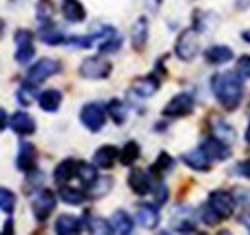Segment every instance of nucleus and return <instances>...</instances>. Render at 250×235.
<instances>
[{"label": "nucleus", "instance_id": "nucleus-1", "mask_svg": "<svg viewBox=\"0 0 250 235\" xmlns=\"http://www.w3.org/2000/svg\"><path fill=\"white\" fill-rule=\"evenodd\" d=\"M243 80L244 79L233 70L218 71L211 75V91L220 107L228 113L235 111L242 104L244 97Z\"/></svg>", "mask_w": 250, "mask_h": 235}, {"label": "nucleus", "instance_id": "nucleus-2", "mask_svg": "<svg viewBox=\"0 0 250 235\" xmlns=\"http://www.w3.org/2000/svg\"><path fill=\"white\" fill-rule=\"evenodd\" d=\"M207 205L213 210L219 220H229L235 213L236 199L234 194L228 190L215 189L208 195Z\"/></svg>", "mask_w": 250, "mask_h": 235}, {"label": "nucleus", "instance_id": "nucleus-3", "mask_svg": "<svg viewBox=\"0 0 250 235\" xmlns=\"http://www.w3.org/2000/svg\"><path fill=\"white\" fill-rule=\"evenodd\" d=\"M200 33L194 30L193 28H188L178 35L174 44V53L176 58L182 62L189 63L194 60L199 53L200 49Z\"/></svg>", "mask_w": 250, "mask_h": 235}, {"label": "nucleus", "instance_id": "nucleus-4", "mask_svg": "<svg viewBox=\"0 0 250 235\" xmlns=\"http://www.w3.org/2000/svg\"><path fill=\"white\" fill-rule=\"evenodd\" d=\"M79 75L88 80H104L113 73V63L100 55L83 59L79 65Z\"/></svg>", "mask_w": 250, "mask_h": 235}, {"label": "nucleus", "instance_id": "nucleus-5", "mask_svg": "<svg viewBox=\"0 0 250 235\" xmlns=\"http://www.w3.org/2000/svg\"><path fill=\"white\" fill-rule=\"evenodd\" d=\"M62 69V64L60 60L53 59V58H42L28 69L25 82L39 86L50 77L59 74Z\"/></svg>", "mask_w": 250, "mask_h": 235}, {"label": "nucleus", "instance_id": "nucleus-6", "mask_svg": "<svg viewBox=\"0 0 250 235\" xmlns=\"http://www.w3.org/2000/svg\"><path fill=\"white\" fill-rule=\"evenodd\" d=\"M195 110V100L193 95L187 91L175 94L162 109L160 114L164 118L170 119H180V118H188Z\"/></svg>", "mask_w": 250, "mask_h": 235}, {"label": "nucleus", "instance_id": "nucleus-7", "mask_svg": "<svg viewBox=\"0 0 250 235\" xmlns=\"http://www.w3.org/2000/svg\"><path fill=\"white\" fill-rule=\"evenodd\" d=\"M106 110L98 103H86L82 107L79 120L90 133H99L106 124Z\"/></svg>", "mask_w": 250, "mask_h": 235}, {"label": "nucleus", "instance_id": "nucleus-8", "mask_svg": "<svg viewBox=\"0 0 250 235\" xmlns=\"http://www.w3.org/2000/svg\"><path fill=\"white\" fill-rule=\"evenodd\" d=\"M57 195L53 190L49 188L40 190L31 201V212H33L35 220L39 223H44L48 220L57 209Z\"/></svg>", "mask_w": 250, "mask_h": 235}, {"label": "nucleus", "instance_id": "nucleus-9", "mask_svg": "<svg viewBox=\"0 0 250 235\" xmlns=\"http://www.w3.org/2000/svg\"><path fill=\"white\" fill-rule=\"evenodd\" d=\"M202 150L204 151L205 155L211 163H220L225 162L230 158L233 151H231L230 144L222 140V139L216 138L214 135H208L207 138L200 143L199 145Z\"/></svg>", "mask_w": 250, "mask_h": 235}, {"label": "nucleus", "instance_id": "nucleus-10", "mask_svg": "<svg viewBox=\"0 0 250 235\" xmlns=\"http://www.w3.org/2000/svg\"><path fill=\"white\" fill-rule=\"evenodd\" d=\"M15 167L24 174L38 169V149L31 142H20L15 158Z\"/></svg>", "mask_w": 250, "mask_h": 235}, {"label": "nucleus", "instance_id": "nucleus-11", "mask_svg": "<svg viewBox=\"0 0 250 235\" xmlns=\"http://www.w3.org/2000/svg\"><path fill=\"white\" fill-rule=\"evenodd\" d=\"M160 86H162L160 77L154 71L135 78L131 84V91L139 98H151L159 91Z\"/></svg>", "mask_w": 250, "mask_h": 235}, {"label": "nucleus", "instance_id": "nucleus-12", "mask_svg": "<svg viewBox=\"0 0 250 235\" xmlns=\"http://www.w3.org/2000/svg\"><path fill=\"white\" fill-rule=\"evenodd\" d=\"M135 219L145 229H156L162 220L159 205L149 203V201L138 203L137 210H135Z\"/></svg>", "mask_w": 250, "mask_h": 235}, {"label": "nucleus", "instance_id": "nucleus-13", "mask_svg": "<svg viewBox=\"0 0 250 235\" xmlns=\"http://www.w3.org/2000/svg\"><path fill=\"white\" fill-rule=\"evenodd\" d=\"M149 38V20L142 15L134 21L130 30V45L135 53L142 54L146 49Z\"/></svg>", "mask_w": 250, "mask_h": 235}, {"label": "nucleus", "instance_id": "nucleus-14", "mask_svg": "<svg viewBox=\"0 0 250 235\" xmlns=\"http://www.w3.org/2000/svg\"><path fill=\"white\" fill-rule=\"evenodd\" d=\"M126 183H128V187L130 188L131 192H133L135 195L140 196V198L148 195L150 192H153V185H151L150 176L145 173L142 168H133V169L129 171Z\"/></svg>", "mask_w": 250, "mask_h": 235}, {"label": "nucleus", "instance_id": "nucleus-15", "mask_svg": "<svg viewBox=\"0 0 250 235\" xmlns=\"http://www.w3.org/2000/svg\"><path fill=\"white\" fill-rule=\"evenodd\" d=\"M9 127L15 134L20 136H30L37 131V122L26 111L18 110L10 116Z\"/></svg>", "mask_w": 250, "mask_h": 235}, {"label": "nucleus", "instance_id": "nucleus-16", "mask_svg": "<svg viewBox=\"0 0 250 235\" xmlns=\"http://www.w3.org/2000/svg\"><path fill=\"white\" fill-rule=\"evenodd\" d=\"M120 149L113 144H104L99 147L93 154V164L98 169H113L117 159H119Z\"/></svg>", "mask_w": 250, "mask_h": 235}, {"label": "nucleus", "instance_id": "nucleus-17", "mask_svg": "<svg viewBox=\"0 0 250 235\" xmlns=\"http://www.w3.org/2000/svg\"><path fill=\"white\" fill-rule=\"evenodd\" d=\"M207 124L211 135L222 139L228 144L231 145V143L236 140V131L234 130V128L230 124H228L225 119H223L222 116L218 115V114L209 116L207 120Z\"/></svg>", "mask_w": 250, "mask_h": 235}, {"label": "nucleus", "instance_id": "nucleus-18", "mask_svg": "<svg viewBox=\"0 0 250 235\" xmlns=\"http://www.w3.org/2000/svg\"><path fill=\"white\" fill-rule=\"evenodd\" d=\"M180 160L184 163L185 167L194 170V171H198V173H207L211 169V164H213L200 147L182 154Z\"/></svg>", "mask_w": 250, "mask_h": 235}, {"label": "nucleus", "instance_id": "nucleus-19", "mask_svg": "<svg viewBox=\"0 0 250 235\" xmlns=\"http://www.w3.org/2000/svg\"><path fill=\"white\" fill-rule=\"evenodd\" d=\"M78 160L74 158H65L62 162L58 163L53 171V179L58 187L65 185L70 183L73 179H77Z\"/></svg>", "mask_w": 250, "mask_h": 235}, {"label": "nucleus", "instance_id": "nucleus-20", "mask_svg": "<svg viewBox=\"0 0 250 235\" xmlns=\"http://www.w3.org/2000/svg\"><path fill=\"white\" fill-rule=\"evenodd\" d=\"M175 159L170 155L167 150H162L156 159L149 165V174L155 180H163L167 174H169L175 168Z\"/></svg>", "mask_w": 250, "mask_h": 235}, {"label": "nucleus", "instance_id": "nucleus-21", "mask_svg": "<svg viewBox=\"0 0 250 235\" xmlns=\"http://www.w3.org/2000/svg\"><path fill=\"white\" fill-rule=\"evenodd\" d=\"M84 221L73 214H60L54 223V230L58 235H74L80 234Z\"/></svg>", "mask_w": 250, "mask_h": 235}, {"label": "nucleus", "instance_id": "nucleus-22", "mask_svg": "<svg viewBox=\"0 0 250 235\" xmlns=\"http://www.w3.org/2000/svg\"><path fill=\"white\" fill-rule=\"evenodd\" d=\"M204 59L210 65H224L234 59V51L225 44H216L204 51Z\"/></svg>", "mask_w": 250, "mask_h": 235}, {"label": "nucleus", "instance_id": "nucleus-23", "mask_svg": "<svg viewBox=\"0 0 250 235\" xmlns=\"http://www.w3.org/2000/svg\"><path fill=\"white\" fill-rule=\"evenodd\" d=\"M62 18L73 24H79L85 21L86 9L80 0H62Z\"/></svg>", "mask_w": 250, "mask_h": 235}, {"label": "nucleus", "instance_id": "nucleus-24", "mask_svg": "<svg viewBox=\"0 0 250 235\" xmlns=\"http://www.w3.org/2000/svg\"><path fill=\"white\" fill-rule=\"evenodd\" d=\"M82 219L83 221H84L85 228L89 230V233H91V234L109 235L114 233L110 221L105 220V219L102 218V216L94 215V214L90 213V210H85V212L83 213Z\"/></svg>", "mask_w": 250, "mask_h": 235}, {"label": "nucleus", "instance_id": "nucleus-25", "mask_svg": "<svg viewBox=\"0 0 250 235\" xmlns=\"http://www.w3.org/2000/svg\"><path fill=\"white\" fill-rule=\"evenodd\" d=\"M62 103V93L58 89H46L38 95L39 108L45 113H57Z\"/></svg>", "mask_w": 250, "mask_h": 235}, {"label": "nucleus", "instance_id": "nucleus-26", "mask_svg": "<svg viewBox=\"0 0 250 235\" xmlns=\"http://www.w3.org/2000/svg\"><path fill=\"white\" fill-rule=\"evenodd\" d=\"M77 179L84 189H89L99 179L98 168L85 160H78Z\"/></svg>", "mask_w": 250, "mask_h": 235}, {"label": "nucleus", "instance_id": "nucleus-27", "mask_svg": "<svg viewBox=\"0 0 250 235\" xmlns=\"http://www.w3.org/2000/svg\"><path fill=\"white\" fill-rule=\"evenodd\" d=\"M58 195L62 199V203H65L68 205H74V207L82 205L83 203H85L89 199L85 189L70 187L68 184L59 187V189H58Z\"/></svg>", "mask_w": 250, "mask_h": 235}, {"label": "nucleus", "instance_id": "nucleus-28", "mask_svg": "<svg viewBox=\"0 0 250 235\" xmlns=\"http://www.w3.org/2000/svg\"><path fill=\"white\" fill-rule=\"evenodd\" d=\"M109 221H110L114 233H118V234L122 235L130 234L133 232L134 227H135L134 219L129 215L128 212H125L123 209L115 210Z\"/></svg>", "mask_w": 250, "mask_h": 235}, {"label": "nucleus", "instance_id": "nucleus-29", "mask_svg": "<svg viewBox=\"0 0 250 235\" xmlns=\"http://www.w3.org/2000/svg\"><path fill=\"white\" fill-rule=\"evenodd\" d=\"M105 110L114 124L118 125V127H122L126 122L128 108H126V104L119 98H113V99L109 100L105 105Z\"/></svg>", "mask_w": 250, "mask_h": 235}, {"label": "nucleus", "instance_id": "nucleus-30", "mask_svg": "<svg viewBox=\"0 0 250 235\" xmlns=\"http://www.w3.org/2000/svg\"><path fill=\"white\" fill-rule=\"evenodd\" d=\"M114 183L115 181H114V178L111 175L99 176V179L95 181V184L89 188V189H86L88 198L90 200H98V199L104 198L111 192Z\"/></svg>", "mask_w": 250, "mask_h": 235}, {"label": "nucleus", "instance_id": "nucleus-31", "mask_svg": "<svg viewBox=\"0 0 250 235\" xmlns=\"http://www.w3.org/2000/svg\"><path fill=\"white\" fill-rule=\"evenodd\" d=\"M142 155V147L137 140H129L125 143L123 149L120 150L119 162L123 167L130 168L138 162V159Z\"/></svg>", "mask_w": 250, "mask_h": 235}, {"label": "nucleus", "instance_id": "nucleus-32", "mask_svg": "<svg viewBox=\"0 0 250 235\" xmlns=\"http://www.w3.org/2000/svg\"><path fill=\"white\" fill-rule=\"evenodd\" d=\"M55 14V5L53 0H39L35 6V17L42 26L53 25V17Z\"/></svg>", "mask_w": 250, "mask_h": 235}, {"label": "nucleus", "instance_id": "nucleus-33", "mask_svg": "<svg viewBox=\"0 0 250 235\" xmlns=\"http://www.w3.org/2000/svg\"><path fill=\"white\" fill-rule=\"evenodd\" d=\"M39 39L42 43L50 46H58V45H65L66 35H64L60 31L55 30L54 24L48 26H40V35Z\"/></svg>", "mask_w": 250, "mask_h": 235}, {"label": "nucleus", "instance_id": "nucleus-34", "mask_svg": "<svg viewBox=\"0 0 250 235\" xmlns=\"http://www.w3.org/2000/svg\"><path fill=\"white\" fill-rule=\"evenodd\" d=\"M39 86H35V85L30 84V83L25 82L24 80L23 84L20 85V88L18 89L17 93H15V98H17L18 103H19L21 107H30L33 103H34L35 98H37V91Z\"/></svg>", "mask_w": 250, "mask_h": 235}, {"label": "nucleus", "instance_id": "nucleus-35", "mask_svg": "<svg viewBox=\"0 0 250 235\" xmlns=\"http://www.w3.org/2000/svg\"><path fill=\"white\" fill-rule=\"evenodd\" d=\"M123 43H124V38L118 31L115 34L105 38L103 43H100L99 46H98V51H99V54L103 55L114 54V53H118L122 49Z\"/></svg>", "mask_w": 250, "mask_h": 235}, {"label": "nucleus", "instance_id": "nucleus-36", "mask_svg": "<svg viewBox=\"0 0 250 235\" xmlns=\"http://www.w3.org/2000/svg\"><path fill=\"white\" fill-rule=\"evenodd\" d=\"M18 196L12 189L6 187L0 188V208L1 212L5 213L6 215H13L17 208Z\"/></svg>", "mask_w": 250, "mask_h": 235}, {"label": "nucleus", "instance_id": "nucleus-37", "mask_svg": "<svg viewBox=\"0 0 250 235\" xmlns=\"http://www.w3.org/2000/svg\"><path fill=\"white\" fill-rule=\"evenodd\" d=\"M35 54H37V49L34 46V43H29V44L17 46V51L14 53V59L20 65H25V64L33 60Z\"/></svg>", "mask_w": 250, "mask_h": 235}, {"label": "nucleus", "instance_id": "nucleus-38", "mask_svg": "<svg viewBox=\"0 0 250 235\" xmlns=\"http://www.w3.org/2000/svg\"><path fill=\"white\" fill-rule=\"evenodd\" d=\"M169 195H170V193H169L168 185L165 184L163 180L158 181V184L153 189V198L154 201H155V204H158L159 207L165 205L168 203Z\"/></svg>", "mask_w": 250, "mask_h": 235}, {"label": "nucleus", "instance_id": "nucleus-39", "mask_svg": "<svg viewBox=\"0 0 250 235\" xmlns=\"http://www.w3.org/2000/svg\"><path fill=\"white\" fill-rule=\"evenodd\" d=\"M25 179H26V188H30L31 192H37L42 185H43L44 180H45V175L42 170L37 169L33 170L30 173L25 174Z\"/></svg>", "mask_w": 250, "mask_h": 235}, {"label": "nucleus", "instance_id": "nucleus-40", "mask_svg": "<svg viewBox=\"0 0 250 235\" xmlns=\"http://www.w3.org/2000/svg\"><path fill=\"white\" fill-rule=\"evenodd\" d=\"M235 71L243 79H250V55L243 54L236 60Z\"/></svg>", "mask_w": 250, "mask_h": 235}, {"label": "nucleus", "instance_id": "nucleus-41", "mask_svg": "<svg viewBox=\"0 0 250 235\" xmlns=\"http://www.w3.org/2000/svg\"><path fill=\"white\" fill-rule=\"evenodd\" d=\"M34 42V33L29 29L20 28L14 33V43L15 45H23Z\"/></svg>", "mask_w": 250, "mask_h": 235}, {"label": "nucleus", "instance_id": "nucleus-42", "mask_svg": "<svg viewBox=\"0 0 250 235\" xmlns=\"http://www.w3.org/2000/svg\"><path fill=\"white\" fill-rule=\"evenodd\" d=\"M233 194L238 201H240L244 205H250V189L244 187L234 188Z\"/></svg>", "mask_w": 250, "mask_h": 235}, {"label": "nucleus", "instance_id": "nucleus-43", "mask_svg": "<svg viewBox=\"0 0 250 235\" xmlns=\"http://www.w3.org/2000/svg\"><path fill=\"white\" fill-rule=\"evenodd\" d=\"M169 58V54L167 55H162V57L159 58V59L156 60L155 64H154V71H155L159 77H164L167 78V75H168V71H167V68H165V60L168 59Z\"/></svg>", "mask_w": 250, "mask_h": 235}, {"label": "nucleus", "instance_id": "nucleus-44", "mask_svg": "<svg viewBox=\"0 0 250 235\" xmlns=\"http://www.w3.org/2000/svg\"><path fill=\"white\" fill-rule=\"evenodd\" d=\"M236 174L244 176V178L250 179V159L244 160V162H239L235 167Z\"/></svg>", "mask_w": 250, "mask_h": 235}, {"label": "nucleus", "instance_id": "nucleus-45", "mask_svg": "<svg viewBox=\"0 0 250 235\" xmlns=\"http://www.w3.org/2000/svg\"><path fill=\"white\" fill-rule=\"evenodd\" d=\"M15 233V220L13 219L12 215H9V218L6 219L5 223H4L3 232L1 234L3 235H13Z\"/></svg>", "mask_w": 250, "mask_h": 235}, {"label": "nucleus", "instance_id": "nucleus-46", "mask_svg": "<svg viewBox=\"0 0 250 235\" xmlns=\"http://www.w3.org/2000/svg\"><path fill=\"white\" fill-rule=\"evenodd\" d=\"M9 122H10V119H9L8 116V113H6V110L4 108L0 109V130L4 131L6 129V127H8Z\"/></svg>", "mask_w": 250, "mask_h": 235}, {"label": "nucleus", "instance_id": "nucleus-47", "mask_svg": "<svg viewBox=\"0 0 250 235\" xmlns=\"http://www.w3.org/2000/svg\"><path fill=\"white\" fill-rule=\"evenodd\" d=\"M145 4H146V8H148L150 12L156 13L159 10L160 5L163 4V0H145Z\"/></svg>", "mask_w": 250, "mask_h": 235}, {"label": "nucleus", "instance_id": "nucleus-48", "mask_svg": "<svg viewBox=\"0 0 250 235\" xmlns=\"http://www.w3.org/2000/svg\"><path fill=\"white\" fill-rule=\"evenodd\" d=\"M238 221L240 224H243V225L250 232V213H242V214L239 215Z\"/></svg>", "mask_w": 250, "mask_h": 235}, {"label": "nucleus", "instance_id": "nucleus-49", "mask_svg": "<svg viewBox=\"0 0 250 235\" xmlns=\"http://www.w3.org/2000/svg\"><path fill=\"white\" fill-rule=\"evenodd\" d=\"M242 39L244 40L245 43L250 44V30H245L242 33Z\"/></svg>", "mask_w": 250, "mask_h": 235}, {"label": "nucleus", "instance_id": "nucleus-50", "mask_svg": "<svg viewBox=\"0 0 250 235\" xmlns=\"http://www.w3.org/2000/svg\"><path fill=\"white\" fill-rule=\"evenodd\" d=\"M244 139H245V142H247V143H249V144H250V120H249V124H248L247 130H245V135H244Z\"/></svg>", "mask_w": 250, "mask_h": 235}]
</instances>
